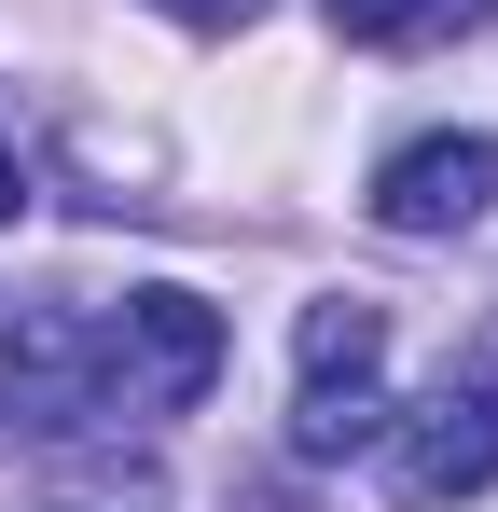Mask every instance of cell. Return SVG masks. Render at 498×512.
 I'll return each mask as SVG.
<instances>
[{
    "label": "cell",
    "mask_w": 498,
    "mask_h": 512,
    "mask_svg": "<svg viewBox=\"0 0 498 512\" xmlns=\"http://www.w3.org/2000/svg\"><path fill=\"white\" fill-rule=\"evenodd\" d=\"M208 374H222V319L194 305V291H125V305H97V402L111 429L139 416H194L208 402Z\"/></svg>",
    "instance_id": "obj_1"
},
{
    "label": "cell",
    "mask_w": 498,
    "mask_h": 512,
    "mask_svg": "<svg viewBox=\"0 0 498 512\" xmlns=\"http://www.w3.org/2000/svg\"><path fill=\"white\" fill-rule=\"evenodd\" d=\"M291 374H305V388H291V443H305V457H360V443L388 429V319H374V305H346V291L305 305V319H291Z\"/></svg>",
    "instance_id": "obj_2"
},
{
    "label": "cell",
    "mask_w": 498,
    "mask_h": 512,
    "mask_svg": "<svg viewBox=\"0 0 498 512\" xmlns=\"http://www.w3.org/2000/svg\"><path fill=\"white\" fill-rule=\"evenodd\" d=\"M0 429L42 443V457L111 429V402H97V305H14V333H0Z\"/></svg>",
    "instance_id": "obj_3"
},
{
    "label": "cell",
    "mask_w": 498,
    "mask_h": 512,
    "mask_svg": "<svg viewBox=\"0 0 498 512\" xmlns=\"http://www.w3.org/2000/svg\"><path fill=\"white\" fill-rule=\"evenodd\" d=\"M374 457H388V499H402V512L485 499V485H498V388H485V374H443L429 402H388Z\"/></svg>",
    "instance_id": "obj_4"
},
{
    "label": "cell",
    "mask_w": 498,
    "mask_h": 512,
    "mask_svg": "<svg viewBox=\"0 0 498 512\" xmlns=\"http://www.w3.org/2000/svg\"><path fill=\"white\" fill-rule=\"evenodd\" d=\"M498 208V139H415L374 167V222L388 236H471Z\"/></svg>",
    "instance_id": "obj_5"
},
{
    "label": "cell",
    "mask_w": 498,
    "mask_h": 512,
    "mask_svg": "<svg viewBox=\"0 0 498 512\" xmlns=\"http://www.w3.org/2000/svg\"><path fill=\"white\" fill-rule=\"evenodd\" d=\"M332 28L374 42V56H429V42H471L485 0H332Z\"/></svg>",
    "instance_id": "obj_6"
},
{
    "label": "cell",
    "mask_w": 498,
    "mask_h": 512,
    "mask_svg": "<svg viewBox=\"0 0 498 512\" xmlns=\"http://www.w3.org/2000/svg\"><path fill=\"white\" fill-rule=\"evenodd\" d=\"M166 28H208V42H222V28H249V14H263V0H153Z\"/></svg>",
    "instance_id": "obj_7"
},
{
    "label": "cell",
    "mask_w": 498,
    "mask_h": 512,
    "mask_svg": "<svg viewBox=\"0 0 498 512\" xmlns=\"http://www.w3.org/2000/svg\"><path fill=\"white\" fill-rule=\"evenodd\" d=\"M14 208H28V167H14V139H0V222H14Z\"/></svg>",
    "instance_id": "obj_8"
}]
</instances>
